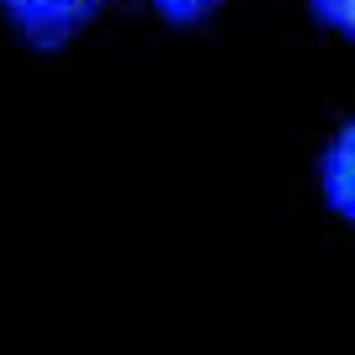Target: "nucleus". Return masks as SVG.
Masks as SVG:
<instances>
[{"mask_svg": "<svg viewBox=\"0 0 355 355\" xmlns=\"http://www.w3.org/2000/svg\"><path fill=\"white\" fill-rule=\"evenodd\" d=\"M329 191L345 212H355V133H345L340 148L329 154Z\"/></svg>", "mask_w": 355, "mask_h": 355, "instance_id": "1", "label": "nucleus"}, {"mask_svg": "<svg viewBox=\"0 0 355 355\" xmlns=\"http://www.w3.org/2000/svg\"><path fill=\"white\" fill-rule=\"evenodd\" d=\"M16 11L27 16V21H43V27H64L69 16H80L85 0H11Z\"/></svg>", "mask_w": 355, "mask_h": 355, "instance_id": "2", "label": "nucleus"}, {"mask_svg": "<svg viewBox=\"0 0 355 355\" xmlns=\"http://www.w3.org/2000/svg\"><path fill=\"white\" fill-rule=\"evenodd\" d=\"M324 6L329 21H345V27H355V0H318Z\"/></svg>", "mask_w": 355, "mask_h": 355, "instance_id": "3", "label": "nucleus"}, {"mask_svg": "<svg viewBox=\"0 0 355 355\" xmlns=\"http://www.w3.org/2000/svg\"><path fill=\"white\" fill-rule=\"evenodd\" d=\"M170 11H191V6H202V0H164Z\"/></svg>", "mask_w": 355, "mask_h": 355, "instance_id": "4", "label": "nucleus"}]
</instances>
